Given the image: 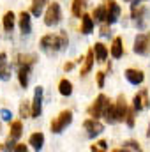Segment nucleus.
Here are the masks:
<instances>
[{
	"instance_id": "obj_1",
	"label": "nucleus",
	"mask_w": 150,
	"mask_h": 152,
	"mask_svg": "<svg viewBox=\"0 0 150 152\" xmlns=\"http://www.w3.org/2000/svg\"><path fill=\"white\" fill-rule=\"evenodd\" d=\"M69 44V39H67V34L66 32H60L58 36H53V34H48L41 39V50L48 55L51 53H57L64 48H67Z\"/></svg>"
},
{
	"instance_id": "obj_2",
	"label": "nucleus",
	"mask_w": 150,
	"mask_h": 152,
	"mask_svg": "<svg viewBox=\"0 0 150 152\" xmlns=\"http://www.w3.org/2000/svg\"><path fill=\"white\" fill-rule=\"evenodd\" d=\"M34 64H36L34 55H20L18 57V80L23 88H27V85H28V75H30V69Z\"/></svg>"
},
{
	"instance_id": "obj_3",
	"label": "nucleus",
	"mask_w": 150,
	"mask_h": 152,
	"mask_svg": "<svg viewBox=\"0 0 150 152\" xmlns=\"http://www.w3.org/2000/svg\"><path fill=\"white\" fill-rule=\"evenodd\" d=\"M73 120V112L71 110H64L53 122H51V133H62Z\"/></svg>"
},
{
	"instance_id": "obj_4",
	"label": "nucleus",
	"mask_w": 150,
	"mask_h": 152,
	"mask_svg": "<svg viewBox=\"0 0 150 152\" xmlns=\"http://www.w3.org/2000/svg\"><path fill=\"white\" fill-rule=\"evenodd\" d=\"M108 101H110V99H108L104 94H99V96L95 97V101L88 106V115H90V117H94V118L103 117L104 108H106V103H108Z\"/></svg>"
},
{
	"instance_id": "obj_5",
	"label": "nucleus",
	"mask_w": 150,
	"mask_h": 152,
	"mask_svg": "<svg viewBox=\"0 0 150 152\" xmlns=\"http://www.w3.org/2000/svg\"><path fill=\"white\" fill-rule=\"evenodd\" d=\"M60 18H62L60 5H58L57 2L50 4V5H48V11H46V14H44V23H46L48 27H53V25H57V23L60 21Z\"/></svg>"
},
{
	"instance_id": "obj_6",
	"label": "nucleus",
	"mask_w": 150,
	"mask_h": 152,
	"mask_svg": "<svg viewBox=\"0 0 150 152\" xmlns=\"http://www.w3.org/2000/svg\"><path fill=\"white\" fill-rule=\"evenodd\" d=\"M150 51V32L138 34L134 39V53L138 55H147Z\"/></svg>"
},
{
	"instance_id": "obj_7",
	"label": "nucleus",
	"mask_w": 150,
	"mask_h": 152,
	"mask_svg": "<svg viewBox=\"0 0 150 152\" xmlns=\"http://www.w3.org/2000/svg\"><path fill=\"white\" fill-rule=\"evenodd\" d=\"M83 127H85V131H87V134H88V138H95L97 134H101L103 131H104V126L97 120V118H87L85 122H83Z\"/></svg>"
},
{
	"instance_id": "obj_8",
	"label": "nucleus",
	"mask_w": 150,
	"mask_h": 152,
	"mask_svg": "<svg viewBox=\"0 0 150 152\" xmlns=\"http://www.w3.org/2000/svg\"><path fill=\"white\" fill-rule=\"evenodd\" d=\"M127 104H125V97L120 96L115 103V117H117V122H124L125 120V115H127Z\"/></svg>"
},
{
	"instance_id": "obj_9",
	"label": "nucleus",
	"mask_w": 150,
	"mask_h": 152,
	"mask_svg": "<svg viewBox=\"0 0 150 152\" xmlns=\"http://www.w3.org/2000/svg\"><path fill=\"white\" fill-rule=\"evenodd\" d=\"M42 110V87H37L34 92V101H32V117L36 118L41 115Z\"/></svg>"
},
{
	"instance_id": "obj_10",
	"label": "nucleus",
	"mask_w": 150,
	"mask_h": 152,
	"mask_svg": "<svg viewBox=\"0 0 150 152\" xmlns=\"http://www.w3.org/2000/svg\"><path fill=\"white\" fill-rule=\"evenodd\" d=\"M106 21L111 25V23H115L117 20H118V16H120V5L118 4H115L113 0H110V4L106 5Z\"/></svg>"
},
{
	"instance_id": "obj_11",
	"label": "nucleus",
	"mask_w": 150,
	"mask_h": 152,
	"mask_svg": "<svg viewBox=\"0 0 150 152\" xmlns=\"http://www.w3.org/2000/svg\"><path fill=\"white\" fill-rule=\"evenodd\" d=\"M133 103H134V110H143V108H147L149 106V92L147 90H141L140 94H136L134 96V99H133Z\"/></svg>"
},
{
	"instance_id": "obj_12",
	"label": "nucleus",
	"mask_w": 150,
	"mask_h": 152,
	"mask_svg": "<svg viewBox=\"0 0 150 152\" xmlns=\"http://www.w3.org/2000/svg\"><path fill=\"white\" fill-rule=\"evenodd\" d=\"M125 78H127V81L133 83V85H140V83L145 80V76H143V73H141L140 69H127V71H125Z\"/></svg>"
},
{
	"instance_id": "obj_13",
	"label": "nucleus",
	"mask_w": 150,
	"mask_h": 152,
	"mask_svg": "<svg viewBox=\"0 0 150 152\" xmlns=\"http://www.w3.org/2000/svg\"><path fill=\"white\" fill-rule=\"evenodd\" d=\"M20 28L23 34H30L32 27H30V14L27 11H21L20 12Z\"/></svg>"
},
{
	"instance_id": "obj_14",
	"label": "nucleus",
	"mask_w": 150,
	"mask_h": 152,
	"mask_svg": "<svg viewBox=\"0 0 150 152\" xmlns=\"http://www.w3.org/2000/svg\"><path fill=\"white\" fill-rule=\"evenodd\" d=\"M9 78H11V69L7 66V57L5 53H0V80L7 81Z\"/></svg>"
},
{
	"instance_id": "obj_15",
	"label": "nucleus",
	"mask_w": 150,
	"mask_h": 152,
	"mask_svg": "<svg viewBox=\"0 0 150 152\" xmlns=\"http://www.w3.org/2000/svg\"><path fill=\"white\" fill-rule=\"evenodd\" d=\"M94 53H95V60L97 62H104L108 57V48L103 42H95L94 44Z\"/></svg>"
},
{
	"instance_id": "obj_16",
	"label": "nucleus",
	"mask_w": 150,
	"mask_h": 152,
	"mask_svg": "<svg viewBox=\"0 0 150 152\" xmlns=\"http://www.w3.org/2000/svg\"><path fill=\"white\" fill-rule=\"evenodd\" d=\"M94 48L92 50H88V53H87V57H85V64H83V67H81V76L88 75L90 71H92V67H94Z\"/></svg>"
},
{
	"instance_id": "obj_17",
	"label": "nucleus",
	"mask_w": 150,
	"mask_h": 152,
	"mask_svg": "<svg viewBox=\"0 0 150 152\" xmlns=\"http://www.w3.org/2000/svg\"><path fill=\"white\" fill-rule=\"evenodd\" d=\"M92 30H94V16L83 14L81 16V32L83 34H90Z\"/></svg>"
},
{
	"instance_id": "obj_18",
	"label": "nucleus",
	"mask_w": 150,
	"mask_h": 152,
	"mask_svg": "<svg viewBox=\"0 0 150 152\" xmlns=\"http://www.w3.org/2000/svg\"><path fill=\"white\" fill-rule=\"evenodd\" d=\"M28 145H32L36 151H41L42 145H44V134H42V133H34V134H30Z\"/></svg>"
},
{
	"instance_id": "obj_19",
	"label": "nucleus",
	"mask_w": 150,
	"mask_h": 152,
	"mask_svg": "<svg viewBox=\"0 0 150 152\" xmlns=\"http://www.w3.org/2000/svg\"><path fill=\"white\" fill-rule=\"evenodd\" d=\"M111 57L113 58H120L124 55V46H122V39L120 37H115L113 39V44H111Z\"/></svg>"
},
{
	"instance_id": "obj_20",
	"label": "nucleus",
	"mask_w": 150,
	"mask_h": 152,
	"mask_svg": "<svg viewBox=\"0 0 150 152\" xmlns=\"http://www.w3.org/2000/svg\"><path fill=\"white\" fill-rule=\"evenodd\" d=\"M23 133V126H21V120H14L11 122V133H9V138L11 140H18Z\"/></svg>"
},
{
	"instance_id": "obj_21",
	"label": "nucleus",
	"mask_w": 150,
	"mask_h": 152,
	"mask_svg": "<svg viewBox=\"0 0 150 152\" xmlns=\"http://www.w3.org/2000/svg\"><path fill=\"white\" fill-rule=\"evenodd\" d=\"M104 118L108 124H117V117H115V104H111L110 101L106 103V108H104Z\"/></svg>"
},
{
	"instance_id": "obj_22",
	"label": "nucleus",
	"mask_w": 150,
	"mask_h": 152,
	"mask_svg": "<svg viewBox=\"0 0 150 152\" xmlns=\"http://www.w3.org/2000/svg\"><path fill=\"white\" fill-rule=\"evenodd\" d=\"M58 92L62 94V96H71L73 94V83L69 81V80H60V83H58Z\"/></svg>"
},
{
	"instance_id": "obj_23",
	"label": "nucleus",
	"mask_w": 150,
	"mask_h": 152,
	"mask_svg": "<svg viewBox=\"0 0 150 152\" xmlns=\"http://www.w3.org/2000/svg\"><path fill=\"white\" fill-rule=\"evenodd\" d=\"M85 5H87V0H73V14L78 16V18H81L83 16V9H85Z\"/></svg>"
},
{
	"instance_id": "obj_24",
	"label": "nucleus",
	"mask_w": 150,
	"mask_h": 152,
	"mask_svg": "<svg viewBox=\"0 0 150 152\" xmlns=\"http://www.w3.org/2000/svg\"><path fill=\"white\" fill-rule=\"evenodd\" d=\"M12 27H14V12H12V11H7V12L4 14V28H5L7 32H11Z\"/></svg>"
},
{
	"instance_id": "obj_25",
	"label": "nucleus",
	"mask_w": 150,
	"mask_h": 152,
	"mask_svg": "<svg viewBox=\"0 0 150 152\" xmlns=\"http://www.w3.org/2000/svg\"><path fill=\"white\" fill-rule=\"evenodd\" d=\"M48 2H50V0H32V14H34V16H39Z\"/></svg>"
},
{
	"instance_id": "obj_26",
	"label": "nucleus",
	"mask_w": 150,
	"mask_h": 152,
	"mask_svg": "<svg viewBox=\"0 0 150 152\" xmlns=\"http://www.w3.org/2000/svg\"><path fill=\"white\" fill-rule=\"evenodd\" d=\"M122 151H141V147H140V143H138V142L129 140V142H125V143H124V147H122V149H115L113 152H122Z\"/></svg>"
},
{
	"instance_id": "obj_27",
	"label": "nucleus",
	"mask_w": 150,
	"mask_h": 152,
	"mask_svg": "<svg viewBox=\"0 0 150 152\" xmlns=\"http://www.w3.org/2000/svg\"><path fill=\"white\" fill-rule=\"evenodd\" d=\"M106 5H99L97 9H94V18L97 20V21H104L106 20Z\"/></svg>"
},
{
	"instance_id": "obj_28",
	"label": "nucleus",
	"mask_w": 150,
	"mask_h": 152,
	"mask_svg": "<svg viewBox=\"0 0 150 152\" xmlns=\"http://www.w3.org/2000/svg\"><path fill=\"white\" fill-rule=\"evenodd\" d=\"M20 115H21L23 118H27V117H32V106H30L27 101H23V103L20 104Z\"/></svg>"
},
{
	"instance_id": "obj_29",
	"label": "nucleus",
	"mask_w": 150,
	"mask_h": 152,
	"mask_svg": "<svg viewBox=\"0 0 150 152\" xmlns=\"http://www.w3.org/2000/svg\"><path fill=\"white\" fill-rule=\"evenodd\" d=\"M125 124L129 127H134V110H127V115H125Z\"/></svg>"
},
{
	"instance_id": "obj_30",
	"label": "nucleus",
	"mask_w": 150,
	"mask_h": 152,
	"mask_svg": "<svg viewBox=\"0 0 150 152\" xmlns=\"http://www.w3.org/2000/svg\"><path fill=\"white\" fill-rule=\"evenodd\" d=\"M108 147H106V142L104 140H101V142H97L95 145H92V151L94 152H103V151H106Z\"/></svg>"
},
{
	"instance_id": "obj_31",
	"label": "nucleus",
	"mask_w": 150,
	"mask_h": 152,
	"mask_svg": "<svg viewBox=\"0 0 150 152\" xmlns=\"http://www.w3.org/2000/svg\"><path fill=\"white\" fill-rule=\"evenodd\" d=\"M97 85H99V88L104 87V73H103V71L97 73Z\"/></svg>"
},
{
	"instance_id": "obj_32",
	"label": "nucleus",
	"mask_w": 150,
	"mask_h": 152,
	"mask_svg": "<svg viewBox=\"0 0 150 152\" xmlns=\"http://www.w3.org/2000/svg\"><path fill=\"white\" fill-rule=\"evenodd\" d=\"M0 115H2V118H4V120H11V117H12V113H11L7 108H4V110L0 112Z\"/></svg>"
},
{
	"instance_id": "obj_33",
	"label": "nucleus",
	"mask_w": 150,
	"mask_h": 152,
	"mask_svg": "<svg viewBox=\"0 0 150 152\" xmlns=\"http://www.w3.org/2000/svg\"><path fill=\"white\" fill-rule=\"evenodd\" d=\"M14 152H25L27 151V145H23V143H18V145H14Z\"/></svg>"
},
{
	"instance_id": "obj_34",
	"label": "nucleus",
	"mask_w": 150,
	"mask_h": 152,
	"mask_svg": "<svg viewBox=\"0 0 150 152\" xmlns=\"http://www.w3.org/2000/svg\"><path fill=\"white\" fill-rule=\"evenodd\" d=\"M101 36H110V27L108 25H103L101 27Z\"/></svg>"
},
{
	"instance_id": "obj_35",
	"label": "nucleus",
	"mask_w": 150,
	"mask_h": 152,
	"mask_svg": "<svg viewBox=\"0 0 150 152\" xmlns=\"http://www.w3.org/2000/svg\"><path fill=\"white\" fill-rule=\"evenodd\" d=\"M74 67V64L73 62H67V64H64V71H71Z\"/></svg>"
},
{
	"instance_id": "obj_36",
	"label": "nucleus",
	"mask_w": 150,
	"mask_h": 152,
	"mask_svg": "<svg viewBox=\"0 0 150 152\" xmlns=\"http://www.w3.org/2000/svg\"><path fill=\"white\" fill-rule=\"evenodd\" d=\"M147 136H150V126H149V131H147Z\"/></svg>"
}]
</instances>
